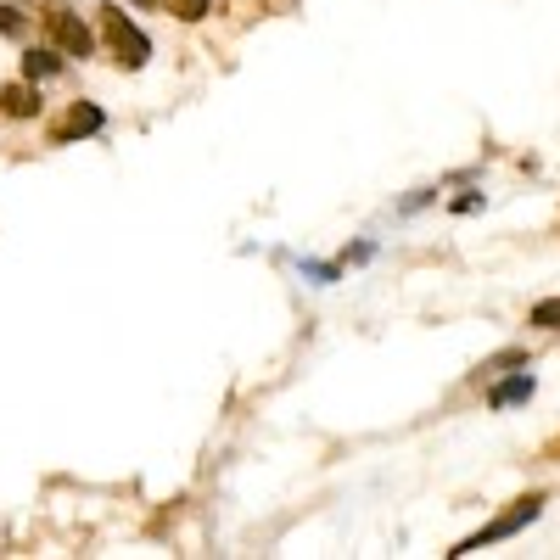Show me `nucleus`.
<instances>
[{
	"label": "nucleus",
	"instance_id": "7ed1b4c3",
	"mask_svg": "<svg viewBox=\"0 0 560 560\" xmlns=\"http://www.w3.org/2000/svg\"><path fill=\"white\" fill-rule=\"evenodd\" d=\"M45 28L56 34V45H62V51H73V56H84V51H90V34H84V28L73 23L68 12H45Z\"/></svg>",
	"mask_w": 560,
	"mask_h": 560
},
{
	"label": "nucleus",
	"instance_id": "6e6552de",
	"mask_svg": "<svg viewBox=\"0 0 560 560\" xmlns=\"http://www.w3.org/2000/svg\"><path fill=\"white\" fill-rule=\"evenodd\" d=\"M538 325H560V303H538V314H532Z\"/></svg>",
	"mask_w": 560,
	"mask_h": 560
},
{
	"label": "nucleus",
	"instance_id": "0eeeda50",
	"mask_svg": "<svg viewBox=\"0 0 560 560\" xmlns=\"http://www.w3.org/2000/svg\"><path fill=\"white\" fill-rule=\"evenodd\" d=\"M23 68H28V79H34V73H56V56H51V51H40V56H28Z\"/></svg>",
	"mask_w": 560,
	"mask_h": 560
},
{
	"label": "nucleus",
	"instance_id": "9d476101",
	"mask_svg": "<svg viewBox=\"0 0 560 560\" xmlns=\"http://www.w3.org/2000/svg\"><path fill=\"white\" fill-rule=\"evenodd\" d=\"M0 28H6V34H17V28H23V17H17V6H6V12H0Z\"/></svg>",
	"mask_w": 560,
	"mask_h": 560
},
{
	"label": "nucleus",
	"instance_id": "20e7f679",
	"mask_svg": "<svg viewBox=\"0 0 560 560\" xmlns=\"http://www.w3.org/2000/svg\"><path fill=\"white\" fill-rule=\"evenodd\" d=\"M516 398H532V376H516V381H504L499 392H493V404H516Z\"/></svg>",
	"mask_w": 560,
	"mask_h": 560
},
{
	"label": "nucleus",
	"instance_id": "1a4fd4ad",
	"mask_svg": "<svg viewBox=\"0 0 560 560\" xmlns=\"http://www.w3.org/2000/svg\"><path fill=\"white\" fill-rule=\"evenodd\" d=\"M174 12H180V17H202V12H208V0H174Z\"/></svg>",
	"mask_w": 560,
	"mask_h": 560
},
{
	"label": "nucleus",
	"instance_id": "f257e3e1",
	"mask_svg": "<svg viewBox=\"0 0 560 560\" xmlns=\"http://www.w3.org/2000/svg\"><path fill=\"white\" fill-rule=\"evenodd\" d=\"M101 28H107L112 51L124 56L129 68H140V62H146V56H152V45H146V34H140L135 23H124V12H101Z\"/></svg>",
	"mask_w": 560,
	"mask_h": 560
},
{
	"label": "nucleus",
	"instance_id": "f03ea898",
	"mask_svg": "<svg viewBox=\"0 0 560 560\" xmlns=\"http://www.w3.org/2000/svg\"><path fill=\"white\" fill-rule=\"evenodd\" d=\"M538 504H544V499H538V493H532V499H516V510H510V516H499V521H493L488 532H476L471 544H460V549H454V555H471V549L493 544V538H510V532H516L521 521H532V516H538Z\"/></svg>",
	"mask_w": 560,
	"mask_h": 560
},
{
	"label": "nucleus",
	"instance_id": "423d86ee",
	"mask_svg": "<svg viewBox=\"0 0 560 560\" xmlns=\"http://www.w3.org/2000/svg\"><path fill=\"white\" fill-rule=\"evenodd\" d=\"M68 129H101V112H96V107H73Z\"/></svg>",
	"mask_w": 560,
	"mask_h": 560
},
{
	"label": "nucleus",
	"instance_id": "39448f33",
	"mask_svg": "<svg viewBox=\"0 0 560 560\" xmlns=\"http://www.w3.org/2000/svg\"><path fill=\"white\" fill-rule=\"evenodd\" d=\"M0 101H6V112H17V118L40 107V96H28V90H6V96H0Z\"/></svg>",
	"mask_w": 560,
	"mask_h": 560
}]
</instances>
